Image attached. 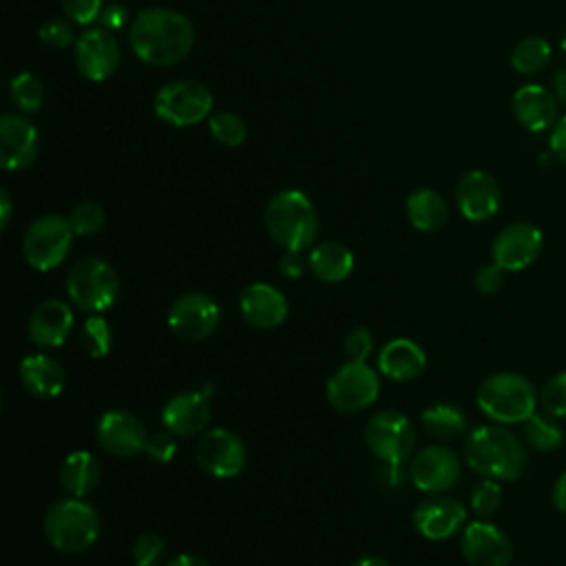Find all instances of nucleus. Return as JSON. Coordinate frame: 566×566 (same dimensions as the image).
Wrapping results in <instances>:
<instances>
[{
    "instance_id": "412c9836",
    "label": "nucleus",
    "mask_w": 566,
    "mask_h": 566,
    "mask_svg": "<svg viewBox=\"0 0 566 566\" xmlns=\"http://www.w3.org/2000/svg\"><path fill=\"white\" fill-rule=\"evenodd\" d=\"M210 400L206 391L175 394L161 409V424L177 438L201 436L210 422Z\"/></svg>"
},
{
    "instance_id": "7c9ffc66",
    "label": "nucleus",
    "mask_w": 566,
    "mask_h": 566,
    "mask_svg": "<svg viewBox=\"0 0 566 566\" xmlns=\"http://www.w3.org/2000/svg\"><path fill=\"white\" fill-rule=\"evenodd\" d=\"M551 55H553V49H551L548 40H544L539 35H528V38H522L513 46L511 66L522 75H533L548 66Z\"/></svg>"
},
{
    "instance_id": "79ce46f5",
    "label": "nucleus",
    "mask_w": 566,
    "mask_h": 566,
    "mask_svg": "<svg viewBox=\"0 0 566 566\" xmlns=\"http://www.w3.org/2000/svg\"><path fill=\"white\" fill-rule=\"evenodd\" d=\"M64 15L77 24H91L99 20L104 0H60Z\"/></svg>"
},
{
    "instance_id": "e433bc0d",
    "label": "nucleus",
    "mask_w": 566,
    "mask_h": 566,
    "mask_svg": "<svg viewBox=\"0 0 566 566\" xmlns=\"http://www.w3.org/2000/svg\"><path fill=\"white\" fill-rule=\"evenodd\" d=\"M69 221H71V228L75 234L80 237H93L97 234L104 223H106V212L99 203L95 201H80L71 214H69Z\"/></svg>"
},
{
    "instance_id": "aec40b11",
    "label": "nucleus",
    "mask_w": 566,
    "mask_h": 566,
    "mask_svg": "<svg viewBox=\"0 0 566 566\" xmlns=\"http://www.w3.org/2000/svg\"><path fill=\"white\" fill-rule=\"evenodd\" d=\"M38 128L20 113L0 117V161L4 170L29 168L38 157Z\"/></svg>"
},
{
    "instance_id": "4be33fe9",
    "label": "nucleus",
    "mask_w": 566,
    "mask_h": 566,
    "mask_svg": "<svg viewBox=\"0 0 566 566\" xmlns=\"http://www.w3.org/2000/svg\"><path fill=\"white\" fill-rule=\"evenodd\" d=\"M239 310L254 329H276L287 318V298L270 283H252L239 296Z\"/></svg>"
},
{
    "instance_id": "473e14b6",
    "label": "nucleus",
    "mask_w": 566,
    "mask_h": 566,
    "mask_svg": "<svg viewBox=\"0 0 566 566\" xmlns=\"http://www.w3.org/2000/svg\"><path fill=\"white\" fill-rule=\"evenodd\" d=\"M9 95H11V102L18 106V111L35 113L44 102L42 80L29 71L18 73L9 82Z\"/></svg>"
},
{
    "instance_id": "72a5a7b5",
    "label": "nucleus",
    "mask_w": 566,
    "mask_h": 566,
    "mask_svg": "<svg viewBox=\"0 0 566 566\" xmlns=\"http://www.w3.org/2000/svg\"><path fill=\"white\" fill-rule=\"evenodd\" d=\"M80 345L91 358H104L113 345V332L102 314H91L80 329Z\"/></svg>"
},
{
    "instance_id": "cd10ccee",
    "label": "nucleus",
    "mask_w": 566,
    "mask_h": 566,
    "mask_svg": "<svg viewBox=\"0 0 566 566\" xmlns=\"http://www.w3.org/2000/svg\"><path fill=\"white\" fill-rule=\"evenodd\" d=\"M99 478L102 467L88 451H73L60 464V484L71 497L88 495L99 484Z\"/></svg>"
},
{
    "instance_id": "5701e85b",
    "label": "nucleus",
    "mask_w": 566,
    "mask_h": 566,
    "mask_svg": "<svg viewBox=\"0 0 566 566\" xmlns=\"http://www.w3.org/2000/svg\"><path fill=\"white\" fill-rule=\"evenodd\" d=\"M71 327H73V312L69 303L60 298H46L31 312L27 323V334L31 343H35L38 347L51 349V347H62L66 343Z\"/></svg>"
},
{
    "instance_id": "58836bf2",
    "label": "nucleus",
    "mask_w": 566,
    "mask_h": 566,
    "mask_svg": "<svg viewBox=\"0 0 566 566\" xmlns=\"http://www.w3.org/2000/svg\"><path fill=\"white\" fill-rule=\"evenodd\" d=\"M135 566H159L166 557V544L157 533H142L130 546Z\"/></svg>"
},
{
    "instance_id": "7ed1b4c3",
    "label": "nucleus",
    "mask_w": 566,
    "mask_h": 566,
    "mask_svg": "<svg viewBox=\"0 0 566 566\" xmlns=\"http://www.w3.org/2000/svg\"><path fill=\"white\" fill-rule=\"evenodd\" d=\"M265 230L283 250H305L316 241L318 214L303 190L287 188L276 192L265 206Z\"/></svg>"
},
{
    "instance_id": "ddd939ff",
    "label": "nucleus",
    "mask_w": 566,
    "mask_h": 566,
    "mask_svg": "<svg viewBox=\"0 0 566 566\" xmlns=\"http://www.w3.org/2000/svg\"><path fill=\"white\" fill-rule=\"evenodd\" d=\"M221 321V310L203 292L181 294L168 310V327L181 340H203L208 338Z\"/></svg>"
},
{
    "instance_id": "f704fd0d",
    "label": "nucleus",
    "mask_w": 566,
    "mask_h": 566,
    "mask_svg": "<svg viewBox=\"0 0 566 566\" xmlns=\"http://www.w3.org/2000/svg\"><path fill=\"white\" fill-rule=\"evenodd\" d=\"M208 130L210 135L223 144V146H241L248 137V128H245V122L232 113V111H217L208 117Z\"/></svg>"
},
{
    "instance_id": "9b49d317",
    "label": "nucleus",
    "mask_w": 566,
    "mask_h": 566,
    "mask_svg": "<svg viewBox=\"0 0 566 566\" xmlns=\"http://www.w3.org/2000/svg\"><path fill=\"white\" fill-rule=\"evenodd\" d=\"M245 444L243 440L223 427L206 429L195 447L197 464L212 478H234L245 467Z\"/></svg>"
},
{
    "instance_id": "bb28decb",
    "label": "nucleus",
    "mask_w": 566,
    "mask_h": 566,
    "mask_svg": "<svg viewBox=\"0 0 566 566\" xmlns=\"http://www.w3.org/2000/svg\"><path fill=\"white\" fill-rule=\"evenodd\" d=\"M307 268L323 283H340L354 270V254L347 245L338 241H323L312 248L307 256Z\"/></svg>"
},
{
    "instance_id": "a19ab883",
    "label": "nucleus",
    "mask_w": 566,
    "mask_h": 566,
    "mask_svg": "<svg viewBox=\"0 0 566 566\" xmlns=\"http://www.w3.org/2000/svg\"><path fill=\"white\" fill-rule=\"evenodd\" d=\"M177 451V436L172 431H168L166 427L161 431H155V433H148V440H146V455L155 462H170L172 455Z\"/></svg>"
},
{
    "instance_id": "423d86ee",
    "label": "nucleus",
    "mask_w": 566,
    "mask_h": 566,
    "mask_svg": "<svg viewBox=\"0 0 566 566\" xmlns=\"http://www.w3.org/2000/svg\"><path fill=\"white\" fill-rule=\"evenodd\" d=\"M66 294L75 307L102 314L119 296V276L108 261L84 256L73 263L66 276Z\"/></svg>"
},
{
    "instance_id": "9d476101",
    "label": "nucleus",
    "mask_w": 566,
    "mask_h": 566,
    "mask_svg": "<svg viewBox=\"0 0 566 566\" xmlns=\"http://www.w3.org/2000/svg\"><path fill=\"white\" fill-rule=\"evenodd\" d=\"M365 444L382 464L400 467L416 447V429L405 413L387 409L367 420Z\"/></svg>"
},
{
    "instance_id": "4c0bfd02",
    "label": "nucleus",
    "mask_w": 566,
    "mask_h": 566,
    "mask_svg": "<svg viewBox=\"0 0 566 566\" xmlns=\"http://www.w3.org/2000/svg\"><path fill=\"white\" fill-rule=\"evenodd\" d=\"M539 405L553 418H566V371L553 374L539 389Z\"/></svg>"
},
{
    "instance_id": "09e8293b",
    "label": "nucleus",
    "mask_w": 566,
    "mask_h": 566,
    "mask_svg": "<svg viewBox=\"0 0 566 566\" xmlns=\"http://www.w3.org/2000/svg\"><path fill=\"white\" fill-rule=\"evenodd\" d=\"M551 502L557 511L566 513V471H562L553 484V491H551Z\"/></svg>"
},
{
    "instance_id": "c85d7f7f",
    "label": "nucleus",
    "mask_w": 566,
    "mask_h": 566,
    "mask_svg": "<svg viewBox=\"0 0 566 566\" xmlns=\"http://www.w3.org/2000/svg\"><path fill=\"white\" fill-rule=\"evenodd\" d=\"M409 223L420 232H436L449 219V208L442 195L433 188H418L407 197L405 203Z\"/></svg>"
},
{
    "instance_id": "de8ad7c7",
    "label": "nucleus",
    "mask_w": 566,
    "mask_h": 566,
    "mask_svg": "<svg viewBox=\"0 0 566 566\" xmlns=\"http://www.w3.org/2000/svg\"><path fill=\"white\" fill-rule=\"evenodd\" d=\"M99 22H102V27H106L111 31L122 29L126 22V9L122 4H106L99 13Z\"/></svg>"
},
{
    "instance_id": "f8f14e48",
    "label": "nucleus",
    "mask_w": 566,
    "mask_h": 566,
    "mask_svg": "<svg viewBox=\"0 0 566 566\" xmlns=\"http://www.w3.org/2000/svg\"><path fill=\"white\" fill-rule=\"evenodd\" d=\"M119 42L106 27H88L77 40L73 49L75 69L82 77L102 82L111 77L119 66Z\"/></svg>"
},
{
    "instance_id": "c03bdc74",
    "label": "nucleus",
    "mask_w": 566,
    "mask_h": 566,
    "mask_svg": "<svg viewBox=\"0 0 566 566\" xmlns=\"http://www.w3.org/2000/svg\"><path fill=\"white\" fill-rule=\"evenodd\" d=\"M504 272L495 261L493 263H484L478 268L475 276H473V283H475V290L480 294H495L502 285H504Z\"/></svg>"
},
{
    "instance_id": "2f4dec72",
    "label": "nucleus",
    "mask_w": 566,
    "mask_h": 566,
    "mask_svg": "<svg viewBox=\"0 0 566 566\" xmlns=\"http://www.w3.org/2000/svg\"><path fill=\"white\" fill-rule=\"evenodd\" d=\"M522 433L524 440L531 449L535 451H555L564 444V431L557 424V418L548 416V413H533L528 420L522 422Z\"/></svg>"
},
{
    "instance_id": "dca6fc26",
    "label": "nucleus",
    "mask_w": 566,
    "mask_h": 566,
    "mask_svg": "<svg viewBox=\"0 0 566 566\" xmlns=\"http://www.w3.org/2000/svg\"><path fill=\"white\" fill-rule=\"evenodd\" d=\"M413 528L431 542L449 539L460 528L467 526V509L460 500L449 497L444 493H433L416 504L411 513Z\"/></svg>"
},
{
    "instance_id": "6e6552de",
    "label": "nucleus",
    "mask_w": 566,
    "mask_h": 566,
    "mask_svg": "<svg viewBox=\"0 0 566 566\" xmlns=\"http://www.w3.org/2000/svg\"><path fill=\"white\" fill-rule=\"evenodd\" d=\"M212 93L197 80H172L155 95V115L170 126H192L212 115Z\"/></svg>"
},
{
    "instance_id": "c9c22d12",
    "label": "nucleus",
    "mask_w": 566,
    "mask_h": 566,
    "mask_svg": "<svg viewBox=\"0 0 566 566\" xmlns=\"http://www.w3.org/2000/svg\"><path fill=\"white\" fill-rule=\"evenodd\" d=\"M504 500V493H502V486L497 480H491V478H484L482 482H478L473 489H471V495H469V504H471V511L486 520L491 517L500 504Z\"/></svg>"
},
{
    "instance_id": "f3484780",
    "label": "nucleus",
    "mask_w": 566,
    "mask_h": 566,
    "mask_svg": "<svg viewBox=\"0 0 566 566\" xmlns=\"http://www.w3.org/2000/svg\"><path fill=\"white\" fill-rule=\"evenodd\" d=\"M460 551L471 566H509L513 557L509 535L484 520H475L462 528Z\"/></svg>"
},
{
    "instance_id": "b1692460",
    "label": "nucleus",
    "mask_w": 566,
    "mask_h": 566,
    "mask_svg": "<svg viewBox=\"0 0 566 566\" xmlns=\"http://www.w3.org/2000/svg\"><path fill=\"white\" fill-rule=\"evenodd\" d=\"M517 124L531 133L551 130L557 122V99L542 84H524L513 93L511 99Z\"/></svg>"
},
{
    "instance_id": "a878e982",
    "label": "nucleus",
    "mask_w": 566,
    "mask_h": 566,
    "mask_svg": "<svg viewBox=\"0 0 566 566\" xmlns=\"http://www.w3.org/2000/svg\"><path fill=\"white\" fill-rule=\"evenodd\" d=\"M18 376L22 387L35 398H55L64 389V369L49 354H29L20 360Z\"/></svg>"
},
{
    "instance_id": "1a4fd4ad",
    "label": "nucleus",
    "mask_w": 566,
    "mask_h": 566,
    "mask_svg": "<svg viewBox=\"0 0 566 566\" xmlns=\"http://www.w3.org/2000/svg\"><path fill=\"white\" fill-rule=\"evenodd\" d=\"M380 394L378 374L367 363H343L325 385L327 402L340 413H358L376 402Z\"/></svg>"
},
{
    "instance_id": "a18cd8bd",
    "label": "nucleus",
    "mask_w": 566,
    "mask_h": 566,
    "mask_svg": "<svg viewBox=\"0 0 566 566\" xmlns=\"http://www.w3.org/2000/svg\"><path fill=\"white\" fill-rule=\"evenodd\" d=\"M551 150L553 155L566 166V113L562 117H557V122L551 128Z\"/></svg>"
},
{
    "instance_id": "3c124183",
    "label": "nucleus",
    "mask_w": 566,
    "mask_h": 566,
    "mask_svg": "<svg viewBox=\"0 0 566 566\" xmlns=\"http://www.w3.org/2000/svg\"><path fill=\"white\" fill-rule=\"evenodd\" d=\"M11 219V197L7 190H0V228L4 230Z\"/></svg>"
},
{
    "instance_id": "2eb2a0df",
    "label": "nucleus",
    "mask_w": 566,
    "mask_h": 566,
    "mask_svg": "<svg viewBox=\"0 0 566 566\" xmlns=\"http://www.w3.org/2000/svg\"><path fill=\"white\" fill-rule=\"evenodd\" d=\"M462 473L460 458L444 444L420 449L409 462V480L418 491L444 493L458 484Z\"/></svg>"
},
{
    "instance_id": "20e7f679",
    "label": "nucleus",
    "mask_w": 566,
    "mask_h": 566,
    "mask_svg": "<svg viewBox=\"0 0 566 566\" xmlns=\"http://www.w3.org/2000/svg\"><path fill=\"white\" fill-rule=\"evenodd\" d=\"M475 402L497 424H522L535 413L539 391L517 371H497L480 382Z\"/></svg>"
},
{
    "instance_id": "c756f323",
    "label": "nucleus",
    "mask_w": 566,
    "mask_h": 566,
    "mask_svg": "<svg viewBox=\"0 0 566 566\" xmlns=\"http://www.w3.org/2000/svg\"><path fill=\"white\" fill-rule=\"evenodd\" d=\"M424 431L436 440H453L464 433L467 418L462 409L449 402H436L420 413Z\"/></svg>"
},
{
    "instance_id": "8fccbe9b",
    "label": "nucleus",
    "mask_w": 566,
    "mask_h": 566,
    "mask_svg": "<svg viewBox=\"0 0 566 566\" xmlns=\"http://www.w3.org/2000/svg\"><path fill=\"white\" fill-rule=\"evenodd\" d=\"M164 566H210L206 559L197 557V555H190V553H181L172 559H168Z\"/></svg>"
},
{
    "instance_id": "ea45409f",
    "label": "nucleus",
    "mask_w": 566,
    "mask_h": 566,
    "mask_svg": "<svg viewBox=\"0 0 566 566\" xmlns=\"http://www.w3.org/2000/svg\"><path fill=\"white\" fill-rule=\"evenodd\" d=\"M345 356L347 360H356V363H367L371 349H374V336L367 327H354L347 332L345 343H343Z\"/></svg>"
},
{
    "instance_id": "39448f33",
    "label": "nucleus",
    "mask_w": 566,
    "mask_h": 566,
    "mask_svg": "<svg viewBox=\"0 0 566 566\" xmlns=\"http://www.w3.org/2000/svg\"><path fill=\"white\" fill-rule=\"evenodd\" d=\"M46 542L60 553H82L91 548L99 533L102 522L97 511L82 497H64L51 504L42 520Z\"/></svg>"
},
{
    "instance_id": "a211bd4d",
    "label": "nucleus",
    "mask_w": 566,
    "mask_h": 566,
    "mask_svg": "<svg viewBox=\"0 0 566 566\" xmlns=\"http://www.w3.org/2000/svg\"><path fill=\"white\" fill-rule=\"evenodd\" d=\"M95 433L99 447L115 458H135L146 451V427L130 411L111 409L102 413Z\"/></svg>"
},
{
    "instance_id": "393cba45",
    "label": "nucleus",
    "mask_w": 566,
    "mask_h": 566,
    "mask_svg": "<svg viewBox=\"0 0 566 566\" xmlns=\"http://www.w3.org/2000/svg\"><path fill=\"white\" fill-rule=\"evenodd\" d=\"M427 367L424 349L411 338H394L378 352V369L382 376L396 382H409L418 378Z\"/></svg>"
},
{
    "instance_id": "4468645a",
    "label": "nucleus",
    "mask_w": 566,
    "mask_h": 566,
    "mask_svg": "<svg viewBox=\"0 0 566 566\" xmlns=\"http://www.w3.org/2000/svg\"><path fill=\"white\" fill-rule=\"evenodd\" d=\"M542 248H544L542 230L528 221H515L504 226L495 234L491 243V256L502 270L520 272L537 261Z\"/></svg>"
},
{
    "instance_id": "0eeeda50",
    "label": "nucleus",
    "mask_w": 566,
    "mask_h": 566,
    "mask_svg": "<svg viewBox=\"0 0 566 566\" xmlns=\"http://www.w3.org/2000/svg\"><path fill=\"white\" fill-rule=\"evenodd\" d=\"M73 228L69 217L49 212L29 223L22 237V254L27 263L40 272L55 270L73 245Z\"/></svg>"
},
{
    "instance_id": "6ab92c4d",
    "label": "nucleus",
    "mask_w": 566,
    "mask_h": 566,
    "mask_svg": "<svg viewBox=\"0 0 566 566\" xmlns=\"http://www.w3.org/2000/svg\"><path fill=\"white\" fill-rule=\"evenodd\" d=\"M455 203L467 221H489L495 217L502 203V192L495 177L486 170L464 172L455 186Z\"/></svg>"
},
{
    "instance_id": "49530a36",
    "label": "nucleus",
    "mask_w": 566,
    "mask_h": 566,
    "mask_svg": "<svg viewBox=\"0 0 566 566\" xmlns=\"http://www.w3.org/2000/svg\"><path fill=\"white\" fill-rule=\"evenodd\" d=\"M279 270H281V274L285 276V279H301V274H303V270H305V263H303V259H301V252H296V250H285L283 252V256H281V261H279Z\"/></svg>"
},
{
    "instance_id": "f03ea898",
    "label": "nucleus",
    "mask_w": 566,
    "mask_h": 566,
    "mask_svg": "<svg viewBox=\"0 0 566 566\" xmlns=\"http://www.w3.org/2000/svg\"><path fill=\"white\" fill-rule=\"evenodd\" d=\"M464 462L482 478L513 482L526 471V447L506 424H480L464 440Z\"/></svg>"
},
{
    "instance_id": "f257e3e1",
    "label": "nucleus",
    "mask_w": 566,
    "mask_h": 566,
    "mask_svg": "<svg viewBox=\"0 0 566 566\" xmlns=\"http://www.w3.org/2000/svg\"><path fill=\"white\" fill-rule=\"evenodd\" d=\"M128 42L142 62L170 66L181 62L195 46V27L179 11L150 7L135 15L128 29Z\"/></svg>"
},
{
    "instance_id": "37998d69",
    "label": "nucleus",
    "mask_w": 566,
    "mask_h": 566,
    "mask_svg": "<svg viewBox=\"0 0 566 566\" xmlns=\"http://www.w3.org/2000/svg\"><path fill=\"white\" fill-rule=\"evenodd\" d=\"M40 40L49 49H66L73 42V27L66 20L53 18L40 27Z\"/></svg>"
},
{
    "instance_id": "603ef678",
    "label": "nucleus",
    "mask_w": 566,
    "mask_h": 566,
    "mask_svg": "<svg viewBox=\"0 0 566 566\" xmlns=\"http://www.w3.org/2000/svg\"><path fill=\"white\" fill-rule=\"evenodd\" d=\"M352 566H389L387 559L378 557V555H363L360 559H356Z\"/></svg>"
}]
</instances>
